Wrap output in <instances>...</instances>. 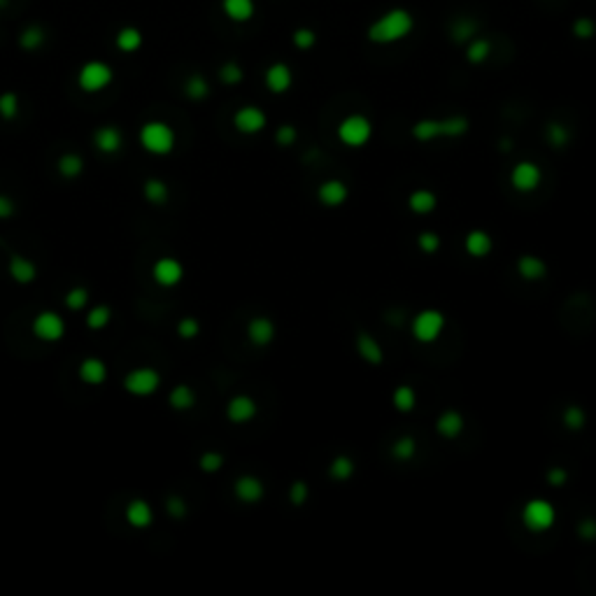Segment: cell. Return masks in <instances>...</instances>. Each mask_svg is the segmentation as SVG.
I'll list each match as a JSON object with an SVG mask.
<instances>
[{"instance_id": "cell-26", "label": "cell", "mask_w": 596, "mask_h": 596, "mask_svg": "<svg viewBox=\"0 0 596 596\" xmlns=\"http://www.w3.org/2000/svg\"><path fill=\"white\" fill-rule=\"evenodd\" d=\"M438 207V196L433 194L431 189H415L413 194L408 196V210L417 217H426L435 212Z\"/></svg>"}, {"instance_id": "cell-47", "label": "cell", "mask_w": 596, "mask_h": 596, "mask_svg": "<svg viewBox=\"0 0 596 596\" xmlns=\"http://www.w3.org/2000/svg\"><path fill=\"white\" fill-rule=\"evenodd\" d=\"M570 33L578 40H592L596 36V21L590 19V16H578L573 26H570Z\"/></svg>"}, {"instance_id": "cell-22", "label": "cell", "mask_w": 596, "mask_h": 596, "mask_svg": "<svg viewBox=\"0 0 596 596\" xmlns=\"http://www.w3.org/2000/svg\"><path fill=\"white\" fill-rule=\"evenodd\" d=\"M7 273H10V278L16 284H33L38 280V266L33 259L23 256V254H12L10 256V264H7Z\"/></svg>"}, {"instance_id": "cell-49", "label": "cell", "mask_w": 596, "mask_h": 596, "mask_svg": "<svg viewBox=\"0 0 596 596\" xmlns=\"http://www.w3.org/2000/svg\"><path fill=\"white\" fill-rule=\"evenodd\" d=\"M200 333V322L196 317H182L178 322V335L182 340H194Z\"/></svg>"}, {"instance_id": "cell-11", "label": "cell", "mask_w": 596, "mask_h": 596, "mask_svg": "<svg viewBox=\"0 0 596 596\" xmlns=\"http://www.w3.org/2000/svg\"><path fill=\"white\" fill-rule=\"evenodd\" d=\"M266 126H268V117L256 105H242L233 112V129L240 136H259Z\"/></svg>"}, {"instance_id": "cell-5", "label": "cell", "mask_w": 596, "mask_h": 596, "mask_svg": "<svg viewBox=\"0 0 596 596\" xmlns=\"http://www.w3.org/2000/svg\"><path fill=\"white\" fill-rule=\"evenodd\" d=\"M445 324H448V319H445L440 310L424 308L410 322V335H413L419 345H431V342H435L443 335Z\"/></svg>"}, {"instance_id": "cell-30", "label": "cell", "mask_w": 596, "mask_h": 596, "mask_svg": "<svg viewBox=\"0 0 596 596\" xmlns=\"http://www.w3.org/2000/svg\"><path fill=\"white\" fill-rule=\"evenodd\" d=\"M492 56V42L482 38V36H475L466 42V61L471 65H482L484 61H489Z\"/></svg>"}, {"instance_id": "cell-20", "label": "cell", "mask_w": 596, "mask_h": 596, "mask_svg": "<svg viewBox=\"0 0 596 596\" xmlns=\"http://www.w3.org/2000/svg\"><path fill=\"white\" fill-rule=\"evenodd\" d=\"M466 429V419L464 415L455 408H448L435 417V433L445 440H457Z\"/></svg>"}, {"instance_id": "cell-10", "label": "cell", "mask_w": 596, "mask_h": 596, "mask_svg": "<svg viewBox=\"0 0 596 596\" xmlns=\"http://www.w3.org/2000/svg\"><path fill=\"white\" fill-rule=\"evenodd\" d=\"M543 184V168L536 161H517L510 170V187H513L517 194H533Z\"/></svg>"}, {"instance_id": "cell-12", "label": "cell", "mask_w": 596, "mask_h": 596, "mask_svg": "<svg viewBox=\"0 0 596 596\" xmlns=\"http://www.w3.org/2000/svg\"><path fill=\"white\" fill-rule=\"evenodd\" d=\"M152 280L163 289H173L184 280V266L175 256H161L152 266Z\"/></svg>"}, {"instance_id": "cell-17", "label": "cell", "mask_w": 596, "mask_h": 596, "mask_svg": "<svg viewBox=\"0 0 596 596\" xmlns=\"http://www.w3.org/2000/svg\"><path fill=\"white\" fill-rule=\"evenodd\" d=\"M224 413L231 424H247L259 415V406L254 399L247 396V394H238V396L229 399Z\"/></svg>"}, {"instance_id": "cell-18", "label": "cell", "mask_w": 596, "mask_h": 596, "mask_svg": "<svg viewBox=\"0 0 596 596\" xmlns=\"http://www.w3.org/2000/svg\"><path fill=\"white\" fill-rule=\"evenodd\" d=\"M91 142H94V147L100 154L114 156V154H119L121 147H124V133L119 131V126L107 124V126H100V129L94 131Z\"/></svg>"}, {"instance_id": "cell-50", "label": "cell", "mask_w": 596, "mask_h": 596, "mask_svg": "<svg viewBox=\"0 0 596 596\" xmlns=\"http://www.w3.org/2000/svg\"><path fill=\"white\" fill-rule=\"evenodd\" d=\"M308 499H310V487L303 480H296L289 487V503L291 506H296V508L305 506Z\"/></svg>"}, {"instance_id": "cell-40", "label": "cell", "mask_w": 596, "mask_h": 596, "mask_svg": "<svg viewBox=\"0 0 596 596\" xmlns=\"http://www.w3.org/2000/svg\"><path fill=\"white\" fill-rule=\"evenodd\" d=\"M417 455V440L413 435H401L391 445V457L396 461H410Z\"/></svg>"}, {"instance_id": "cell-27", "label": "cell", "mask_w": 596, "mask_h": 596, "mask_svg": "<svg viewBox=\"0 0 596 596\" xmlns=\"http://www.w3.org/2000/svg\"><path fill=\"white\" fill-rule=\"evenodd\" d=\"M222 12L233 23H247L256 14L254 0H222Z\"/></svg>"}, {"instance_id": "cell-52", "label": "cell", "mask_w": 596, "mask_h": 596, "mask_svg": "<svg viewBox=\"0 0 596 596\" xmlns=\"http://www.w3.org/2000/svg\"><path fill=\"white\" fill-rule=\"evenodd\" d=\"M166 510H168V515H170V517L182 519L184 515H187V503H184L180 497H168V501H166Z\"/></svg>"}, {"instance_id": "cell-54", "label": "cell", "mask_w": 596, "mask_h": 596, "mask_svg": "<svg viewBox=\"0 0 596 596\" xmlns=\"http://www.w3.org/2000/svg\"><path fill=\"white\" fill-rule=\"evenodd\" d=\"M16 212V205H14V200L7 196V194H0V222L3 220H10V217H14Z\"/></svg>"}, {"instance_id": "cell-43", "label": "cell", "mask_w": 596, "mask_h": 596, "mask_svg": "<svg viewBox=\"0 0 596 596\" xmlns=\"http://www.w3.org/2000/svg\"><path fill=\"white\" fill-rule=\"evenodd\" d=\"M545 138H548V142L552 147H566L568 142H570V133L564 124H559V121H550L548 124V129H545Z\"/></svg>"}, {"instance_id": "cell-21", "label": "cell", "mask_w": 596, "mask_h": 596, "mask_svg": "<svg viewBox=\"0 0 596 596\" xmlns=\"http://www.w3.org/2000/svg\"><path fill=\"white\" fill-rule=\"evenodd\" d=\"M126 524L131 529H138V531H145L154 524V510L145 499H133L124 510Z\"/></svg>"}, {"instance_id": "cell-25", "label": "cell", "mask_w": 596, "mask_h": 596, "mask_svg": "<svg viewBox=\"0 0 596 596\" xmlns=\"http://www.w3.org/2000/svg\"><path fill=\"white\" fill-rule=\"evenodd\" d=\"M77 375L84 384H89V387H98V384H103L107 380V366L103 359L98 357H87L80 364L77 368Z\"/></svg>"}, {"instance_id": "cell-33", "label": "cell", "mask_w": 596, "mask_h": 596, "mask_svg": "<svg viewBox=\"0 0 596 596\" xmlns=\"http://www.w3.org/2000/svg\"><path fill=\"white\" fill-rule=\"evenodd\" d=\"M56 173L61 175V178H65V180L80 178V175L84 173V158L80 154H75V152L61 154V156H58V161H56Z\"/></svg>"}, {"instance_id": "cell-9", "label": "cell", "mask_w": 596, "mask_h": 596, "mask_svg": "<svg viewBox=\"0 0 596 596\" xmlns=\"http://www.w3.org/2000/svg\"><path fill=\"white\" fill-rule=\"evenodd\" d=\"M65 329H68V326H65V319L58 313H54V310H42V313L36 315V319H33V324H31V331L40 342L63 340Z\"/></svg>"}, {"instance_id": "cell-36", "label": "cell", "mask_w": 596, "mask_h": 596, "mask_svg": "<svg viewBox=\"0 0 596 596\" xmlns=\"http://www.w3.org/2000/svg\"><path fill=\"white\" fill-rule=\"evenodd\" d=\"M45 28L42 26H26L19 33V47L23 52H38V49L45 45Z\"/></svg>"}, {"instance_id": "cell-8", "label": "cell", "mask_w": 596, "mask_h": 596, "mask_svg": "<svg viewBox=\"0 0 596 596\" xmlns=\"http://www.w3.org/2000/svg\"><path fill=\"white\" fill-rule=\"evenodd\" d=\"M114 70L105 61H87L77 72V87L84 94H100L112 84Z\"/></svg>"}, {"instance_id": "cell-37", "label": "cell", "mask_w": 596, "mask_h": 596, "mask_svg": "<svg viewBox=\"0 0 596 596\" xmlns=\"http://www.w3.org/2000/svg\"><path fill=\"white\" fill-rule=\"evenodd\" d=\"M184 96H187L189 100H205L210 96V84L207 80L203 77V75H189L187 82H184Z\"/></svg>"}, {"instance_id": "cell-55", "label": "cell", "mask_w": 596, "mask_h": 596, "mask_svg": "<svg viewBox=\"0 0 596 596\" xmlns=\"http://www.w3.org/2000/svg\"><path fill=\"white\" fill-rule=\"evenodd\" d=\"M578 533H580L583 541H594L596 538V519L590 517V519H585V522H580Z\"/></svg>"}, {"instance_id": "cell-42", "label": "cell", "mask_w": 596, "mask_h": 596, "mask_svg": "<svg viewBox=\"0 0 596 596\" xmlns=\"http://www.w3.org/2000/svg\"><path fill=\"white\" fill-rule=\"evenodd\" d=\"M19 96L14 94V91H5V94H0V119L5 121H14L16 117H19Z\"/></svg>"}, {"instance_id": "cell-39", "label": "cell", "mask_w": 596, "mask_h": 596, "mask_svg": "<svg viewBox=\"0 0 596 596\" xmlns=\"http://www.w3.org/2000/svg\"><path fill=\"white\" fill-rule=\"evenodd\" d=\"M561 422H564L568 431H583L587 424V413L580 406L570 403V406L564 408V413H561Z\"/></svg>"}, {"instance_id": "cell-56", "label": "cell", "mask_w": 596, "mask_h": 596, "mask_svg": "<svg viewBox=\"0 0 596 596\" xmlns=\"http://www.w3.org/2000/svg\"><path fill=\"white\" fill-rule=\"evenodd\" d=\"M3 5H5V0H0V7H3Z\"/></svg>"}, {"instance_id": "cell-16", "label": "cell", "mask_w": 596, "mask_h": 596, "mask_svg": "<svg viewBox=\"0 0 596 596\" xmlns=\"http://www.w3.org/2000/svg\"><path fill=\"white\" fill-rule=\"evenodd\" d=\"M233 494H236V499L240 503H245V506H254V503H259L266 497V484L261 477L245 473L233 482Z\"/></svg>"}, {"instance_id": "cell-31", "label": "cell", "mask_w": 596, "mask_h": 596, "mask_svg": "<svg viewBox=\"0 0 596 596\" xmlns=\"http://www.w3.org/2000/svg\"><path fill=\"white\" fill-rule=\"evenodd\" d=\"M142 33L136 28V26H124L117 31V36H114V45L119 52L124 54H133V52H138V49L142 47Z\"/></svg>"}, {"instance_id": "cell-4", "label": "cell", "mask_w": 596, "mask_h": 596, "mask_svg": "<svg viewBox=\"0 0 596 596\" xmlns=\"http://www.w3.org/2000/svg\"><path fill=\"white\" fill-rule=\"evenodd\" d=\"M522 526L531 533H545L557 524V508L548 499H529L522 506Z\"/></svg>"}, {"instance_id": "cell-1", "label": "cell", "mask_w": 596, "mask_h": 596, "mask_svg": "<svg viewBox=\"0 0 596 596\" xmlns=\"http://www.w3.org/2000/svg\"><path fill=\"white\" fill-rule=\"evenodd\" d=\"M413 31L415 14L406 10V7H391V10L377 16L375 21H371V26L366 28V38L377 47H387L406 40Z\"/></svg>"}, {"instance_id": "cell-48", "label": "cell", "mask_w": 596, "mask_h": 596, "mask_svg": "<svg viewBox=\"0 0 596 596\" xmlns=\"http://www.w3.org/2000/svg\"><path fill=\"white\" fill-rule=\"evenodd\" d=\"M89 289L87 287H72L68 289V293H65V305H68V310H82V308H87L89 305Z\"/></svg>"}, {"instance_id": "cell-35", "label": "cell", "mask_w": 596, "mask_h": 596, "mask_svg": "<svg viewBox=\"0 0 596 596\" xmlns=\"http://www.w3.org/2000/svg\"><path fill=\"white\" fill-rule=\"evenodd\" d=\"M84 322H87V326H89L91 331H103L112 322V308L105 305V303L94 305L87 313V317H84Z\"/></svg>"}, {"instance_id": "cell-29", "label": "cell", "mask_w": 596, "mask_h": 596, "mask_svg": "<svg viewBox=\"0 0 596 596\" xmlns=\"http://www.w3.org/2000/svg\"><path fill=\"white\" fill-rule=\"evenodd\" d=\"M142 196H145L149 205L161 207L168 203V198H170V189H168V184L163 180L149 178V180H145V184H142Z\"/></svg>"}, {"instance_id": "cell-3", "label": "cell", "mask_w": 596, "mask_h": 596, "mask_svg": "<svg viewBox=\"0 0 596 596\" xmlns=\"http://www.w3.org/2000/svg\"><path fill=\"white\" fill-rule=\"evenodd\" d=\"M140 147L145 149L147 154L152 156H168L173 154L175 145H178V136H175V129L166 121H147L138 133Z\"/></svg>"}, {"instance_id": "cell-38", "label": "cell", "mask_w": 596, "mask_h": 596, "mask_svg": "<svg viewBox=\"0 0 596 596\" xmlns=\"http://www.w3.org/2000/svg\"><path fill=\"white\" fill-rule=\"evenodd\" d=\"M450 36H452V40H455V42L466 45L468 40L477 36V23L473 19H468V16H459V19L452 23Z\"/></svg>"}, {"instance_id": "cell-15", "label": "cell", "mask_w": 596, "mask_h": 596, "mask_svg": "<svg viewBox=\"0 0 596 596\" xmlns=\"http://www.w3.org/2000/svg\"><path fill=\"white\" fill-rule=\"evenodd\" d=\"M264 84H266V89L275 96L287 94V91L293 87V70L284 61H275L266 68Z\"/></svg>"}, {"instance_id": "cell-44", "label": "cell", "mask_w": 596, "mask_h": 596, "mask_svg": "<svg viewBox=\"0 0 596 596\" xmlns=\"http://www.w3.org/2000/svg\"><path fill=\"white\" fill-rule=\"evenodd\" d=\"M291 42L298 52H310V49H315V45H317V33L308 26H300L291 33Z\"/></svg>"}, {"instance_id": "cell-13", "label": "cell", "mask_w": 596, "mask_h": 596, "mask_svg": "<svg viewBox=\"0 0 596 596\" xmlns=\"http://www.w3.org/2000/svg\"><path fill=\"white\" fill-rule=\"evenodd\" d=\"M347 198H350V187L338 178L324 180L317 187V200H319V205L326 207V210L342 207L347 203Z\"/></svg>"}, {"instance_id": "cell-46", "label": "cell", "mask_w": 596, "mask_h": 596, "mask_svg": "<svg viewBox=\"0 0 596 596\" xmlns=\"http://www.w3.org/2000/svg\"><path fill=\"white\" fill-rule=\"evenodd\" d=\"M198 468L203 473H220L222 468H224V455L222 452H203L198 459Z\"/></svg>"}, {"instance_id": "cell-14", "label": "cell", "mask_w": 596, "mask_h": 596, "mask_svg": "<svg viewBox=\"0 0 596 596\" xmlns=\"http://www.w3.org/2000/svg\"><path fill=\"white\" fill-rule=\"evenodd\" d=\"M245 335L249 340V345L254 347H268L271 342L275 340V335H278V326L271 317L266 315H259V317H251L247 326H245Z\"/></svg>"}, {"instance_id": "cell-32", "label": "cell", "mask_w": 596, "mask_h": 596, "mask_svg": "<svg viewBox=\"0 0 596 596\" xmlns=\"http://www.w3.org/2000/svg\"><path fill=\"white\" fill-rule=\"evenodd\" d=\"M391 406H394V410H399L403 415L413 413L417 406V391L410 387V384H399L391 394Z\"/></svg>"}, {"instance_id": "cell-45", "label": "cell", "mask_w": 596, "mask_h": 596, "mask_svg": "<svg viewBox=\"0 0 596 596\" xmlns=\"http://www.w3.org/2000/svg\"><path fill=\"white\" fill-rule=\"evenodd\" d=\"M440 247H443V240L435 231H422L417 236V249L424 251V254L431 256L435 251H440Z\"/></svg>"}, {"instance_id": "cell-24", "label": "cell", "mask_w": 596, "mask_h": 596, "mask_svg": "<svg viewBox=\"0 0 596 596\" xmlns=\"http://www.w3.org/2000/svg\"><path fill=\"white\" fill-rule=\"evenodd\" d=\"M464 249H466L468 256H473V259H484V256L492 254V249H494V238H492L487 231H482V229H473V231L466 233V238H464Z\"/></svg>"}, {"instance_id": "cell-41", "label": "cell", "mask_w": 596, "mask_h": 596, "mask_svg": "<svg viewBox=\"0 0 596 596\" xmlns=\"http://www.w3.org/2000/svg\"><path fill=\"white\" fill-rule=\"evenodd\" d=\"M217 75H220V82L226 84V87H238V84L245 80V70H242V65L236 61H226Z\"/></svg>"}, {"instance_id": "cell-2", "label": "cell", "mask_w": 596, "mask_h": 596, "mask_svg": "<svg viewBox=\"0 0 596 596\" xmlns=\"http://www.w3.org/2000/svg\"><path fill=\"white\" fill-rule=\"evenodd\" d=\"M471 131V121L464 114H450V117H424L413 124L410 136L417 142H433V140H457L464 138Z\"/></svg>"}, {"instance_id": "cell-53", "label": "cell", "mask_w": 596, "mask_h": 596, "mask_svg": "<svg viewBox=\"0 0 596 596\" xmlns=\"http://www.w3.org/2000/svg\"><path fill=\"white\" fill-rule=\"evenodd\" d=\"M548 482L552 487H564L568 482V471H566V468H561V466L550 468V471H548Z\"/></svg>"}, {"instance_id": "cell-34", "label": "cell", "mask_w": 596, "mask_h": 596, "mask_svg": "<svg viewBox=\"0 0 596 596\" xmlns=\"http://www.w3.org/2000/svg\"><path fill=\"white\" fill-rule=\"evenodd\" d=\"M357 471V464H354V459L347 457V455H338V457H333L331 459V464H329V477L335 482H347L352 475H354Z\"/></svg>"}, {"instance_id": "cell-19", "label": "cell", "mask_w": 596, "mask_h": 596, "mask_svg": "<svg viewBox=\"0 0 596 596\" xmlns=\"http://www.w3.org/2000/svg\"><path fill=\"white\" fill-rule=\"evenodd\" d=\"M354 347H357L359 359L364 361V364H368V366H380V364H384V350H382V345H380V340H377L373 333L359 331L357 338H354Z\"/></svg>"}, {"instance_id": "cell-6", "label": "cell", "mask_w": 596, "mask_h": 596, "mask_svg": "<svg viewBox=\"0 0 596 596\" xmlns=\"http://www.w3.org/2000/svg\"><path fill=\"white\" fill-rule=\"evenodd\" d=\"M335 136L345 147H366L373 138V121L366 114H347L345 119H340Z\"/></svg>"}, {"instance_id": "cell-7", "label": "cell", "mask_w": 596, "mask_h": 596, "mask_svg": "<svg viewBox=\"0 0 596 596\" xmlns=\"http://www.w3.org/2000/svg\"><path fill=\"white\" fill-rule=\"evenodd\" d=\"M161 373L152 366H138L131 368L129 373L124 375V389L136 399H147L154 396V394L161 389Z\"/></svg>"}, {"instance_id": "cell-28", "label": "cell", "mask_w": 596, "mask_h": 596, "mask_svg": "<svg viewBox=\"0 0 596 596\" xmlns=\"http://www.w3.org/2000/svg\"><path fill=\"white\" fill-rule=\"evenodd\" d=\"M168 403H170L173 410L178 413H187L196 406V391L189 387V384H175V387L168 391Z\"/></svg>"}, {"instance_id": "cell-23", "label": "cell", "mask_w": 596, "mask_h": 596, "mask_svg": "<svg viewBox=\"0 0 596 596\" xmlns=\"http://www.w3.org/2000/svg\"><path fill=\"white\" fill-rule=\"evenodd\" d=\"M515 271L524 282H541L548 275V264L536 254H522L517 259Z\"/></svg>"}, {"instance_id": "cell-51", "label": "cell", "mask_w": 596, "mask_h": 596, "mask_svg": "<svg viewBox=\"0 0 596 596\" xmlns=\"http://www.w3.org/2000/svg\"><path fill=\"white\" fill-rule=\"evenodd\" d=\"M296 138H298V131L293 129L291 124H284L275 131V142H278L280 147H291L293 142H296Z\"/></svg>"}]
</instances>
